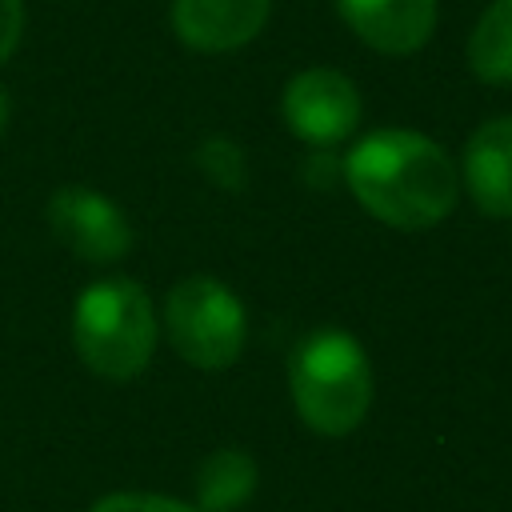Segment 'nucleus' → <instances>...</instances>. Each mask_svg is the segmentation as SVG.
<instances>
[{"label":"nucleus","instance_id":"5","mask_svg":"<svg viewBox=\"0 0 512 512\" xmlns=\"http://www.w3.org/2000/svg\"><path fill=\"white\" fill-rule=\"evenodd\" d=\"M280 112L296 140L312 148H336L360 128L364 104H360V88L344 72L316 64V68H300L284 84Z\"/></svg>","mask_w":512,"mask_h":512},{"label":"nucleus","instance_id":"6","mask_svg":"<svg viewBox=\"0 0 512 512\" xmlns=\"http://www.w3.org/2000/svg\"><path fill=\"white\" fill-rule=\"evenodd\" d=\"M48 232L84 264H116L132 252V224L116 200L88 184H64L44 204Z\"/></svg>","mask_w":512,"mask_h":512},{"label":"nucleus","instance_id":"1","mask_svg":"<svg viewBox=\"0 0 512 512\" xmlns=\"http://www.w3.org/2000/svg\"><path fill=\"white\" fill-rule=\"evenodd\" d=\"M344 184L356 204L396 232H428L460 200L456 160L424 132L380 128L344 156Z\"/></svg>","mask_w":512,"mask_h":512},{"label":"nucleus","instance_id":"2","mask_svg":"<svg viewBox=\"0 0 512 512\" xmlns=\"http://www.w3.org/2000/svg\"><path fill=\"white\" fill-rule=\"evenodd\" d=\"M288 392L316 436H348L372 408V360L352 332L316 328L288 356Z\"/></svg>","mask_w":512,"mask_h":512},{"label":"nucleus","instance_id":"7","mask_svg":"<svg viewBox=\"0 0 512 512\" xmlns=\"http://www.w3.org/2000/svg\"><path fill=\"white\" fill-rule=\"evenodd\" d=\"M272 16V0H172L168 20L180 44L196 52H236L252 44Z\"/></svg>","mask_w":512,"mask_h":512},{"label":"nucleus","instance_id":"10","mask_svg":"<svg viewBox=\"0 0 512 512\" xmlns=\"http://www.w3.org/2000/svg\"><path fill=\"white\" fill-rule=\"evenodd\" d=\"M260 472L244 448H216L196 468V508L200 512H236L256 496Z\"/></svg>","mask_w":512,"mask_h":512},{"label":"nucleus","instance_id":"14","mask_svg":"<svg viewBox=\"0 0 512 512\" xmlns=\"http://www.w3.org/2000/svg\"><path fill=\"white\" fill-rule=\"evenodd\" d=\"M24 36V0H0V64L16 52Z\"/></svg>","mask_w":512,"mask_h":512},{"label":"nucleus","instance_id":"15","mask_svg":"<svg viewBox=\"0 0 512 512\" xmlns=\"http://www.w3.org/2000/svg\"><path fill=\"white\" fill-rule=\"evenodd\" d=\"M8 120H12V100H8V92L0 88V136L8 132Z\"/></svg>","mask_w":512,"mask_h":512},{"label":"nucleus","instance_id":"4","mask_svg":"<svg viewBox=\"0 0 512 512\" xmlns=\"http://www.w3.org/2000/svg\"><path fill=\"white\" fill-rule=\"evenodd\" d=\"M160 324L168 344L180 352V360L204 372H220L236 364L248 336V316L240 296L216 276L176 280L164 296Z\"/></svg>","mask_w":512,"mask_h":512},{"label":"nucleus","instance_id":"13","mask_svg":"<svg viewBox=\"0 0 512 512\" xmlns=\"http://www.w3.org/2000/svg\"><path fill=\"white\" fill-rule=\"evenodd\" d=\"M88 512H200L196 504L160 496V492H108Z\"/></svg>","mask_w":512,"mask_h":512},{"label":"nucleus","instance_id":"12","mask_svg":"<svg viewBox=\"0 0 512 512\" xmlns=\"http://www.w3.org/2000/svg\"><path fill=\"white\" fill-rule=\"evenodd\" d=\"M196 164L224 192H244L248 188V156L232 136H208L196 148Z\"/></svg>","mask_w":512,"mask_h":512},{"label":"nucleus","instance_id":"9","mask_svg":"<svg viewBox=\"0 0 512 512\" xmlns=\"http://www.w3.org/2000/svg\"><path fill=\"white\" fill-rule=\"evenodd\" d=\"M456 168L468 200L484 216L512 220V116H492L472 128Z\"/></svg>","mask_w":512,"mask_h":512},{"label":"nucleus","instance_id":"3","mask_svg":"<svg viewBox=\"0 0 512 512\" xmlns=\"http://www.w3.org/2000/svg\"><path fill=\"white\" fill-rule=\"evenodd\" d=\"M156 336L160 316L152 296L128 276L92 280L72 304V348L100 380H136L152 364Z\"/></svg>","mask_w":512,"mask_h":512},{"label":"nucleus","instance_id":"8","mask_svg":"<svg viewBox=\"0 0 512 512\" xmlns=\"http://www.w3.org/2000/svg\"><path fill=\"white\" fill-rule=\"evenodd\" d=\"M348 32L384 56H412L436 32V0H336Z\"/></svg>","mask_w":512,"mask_h":512},{"label":"nucleus","instance_id":"11","mask_svg":"<svg viewBox=\"0 0 512 512\" xmlns=\"http://www.w3.org/2000/svg\"><path fill=\"white\" fill-rule=\"evenodd\" d=\"M468 68L484 84H512V0H492L468 32Z\"/></svg>","mask_w":512,"mask_h":512}]
</instances>
